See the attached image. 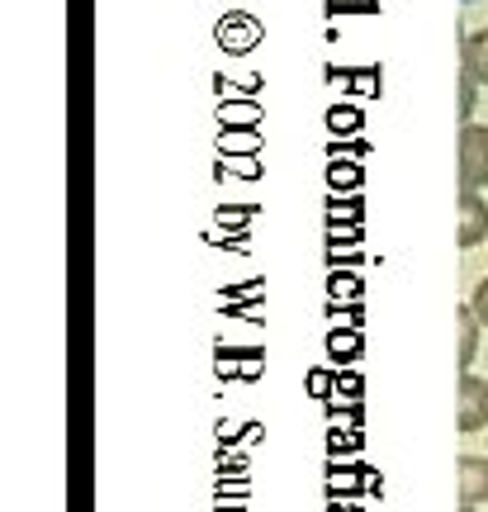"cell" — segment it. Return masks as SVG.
<instances>
[{
    "instance_id": "cell-1",
    "label": "cell",
    "mask_w": 488,
    "mask_h": 512,
    "mask_svg": "<svg viewBox=\"0 0 488 512\" xmlns=\"http://www.w3.org/2000/svg\"><path fill=\"white\" fill-rule=\"evenodd\" d=\"M488 185V124L460 128V190Z\"/></svg>"
},
{
    "instance_id": "cell-2",
    "label": "cell",
    "mask_w": 488,
    "mask_h": 512,
    "mask_svg": "<svg viewBox=\"0 0 488 512\" xmlns=\"http://www.w3.org/2000/svg\"><path fill=\"white\" fill-rule=\"evenodd\" d=\"M488 427V380L460 375V432H484Z\"/></svg>"
},
{
    "instance_id": "cell-3",
    "label": "cell",
    "mask_w": 488,
    "mask_h": 512,
    "mask_svg": "<svg viewBox=\"0 0 488 512\" xmlns=\"http://www.w3.org/2000/svg\"><path fill=\"white\" fill-rule=\"evenodd\" d=\"M488 242V200L479 190H460V247L470 252Z\"/></svg>"
},
{
    "instance_id": "cell-4",
    "label": "cell",
    "mask_w": 488,
    "mask_h": 512,
    "mask_svg": "<svg viewBox=\"0 0 488 512\" xmlns=\"http://www.w3.org/2000/svg\"><path fill=\"white\" fill-rule=\"evenodd\" d=\"M455 484H460V503H488V456H460L455 460Z\"/></svg>"
},
{
    "instance_id": "cell-5",
    "label": "cell",
    "mask_w": 488,
    "mask_h": 512,
    "mask_svg": "<svg viewBox=\"0 0 488 512\" xmlns=\"http://www.w3.org/2000/svg\"><path fill=\"white\" fill-rule=\"evenodd\" d=\"M455 328H460V375H470V366H474V356H479V313L470 309V304H460L455 309Z\"/></svg>"
},
{
    "instance_id": "cell-6",
    "label": "cell",
    "mask_w": 488,
    "mask_h": 512,
    "mask_svg": "<svg viewBox=\"0 0 488 512\" xmlns=\"http://www.w3.org/2000/svg\"><path fill=\"white\" fill-rule=\"evenodd\" d=\"M460 72L474 76L479 86H488V29L465 38V48H460Z\"/></svg>"
},
{
    "instance_id": "cell-7",
    "label": "cell",
    "mask_w": 488,
    "mask_h": 512,
    "mask_svg": "<svg viewBox=\"0 0 488 512\" xmlns=\"http://www.w3.org/2000/svg\"><path fill=\"white\" fill-rule=\"evenodd\" d=\"M474 86H479V81L460 72V119H465V124H470V110H474Z\"/></svg>"
},
{
    "instance_id": "cell-8",
    "label": "cell",
    "mask_w": 488,
    "mask_h": 512,
    "mask_svg": "<svg viewBox=\"0 0 488 512\" xmlns=\"http://www.w3.org/2000/svg\"><path fill=\"white\" fill-rule=\"evenodd\" d=\"M470 309L479 313V323H484V328H488V280H479V290L470 294Z\"/></svg>"
},
{
    "instance_id": "cell-9",
    "label": "cell",
    "mask_w": 488,
    "mask_h": 512,
    "mask_svg": "<svg viewBox=\"0 0 488 512\" xmlns=\"http://www.w3.org/2000/svg\"><path fill=\"white\" fill-rule=\"evenodd\" d=\"M460 512H479V508H474V503H460Z\"/></svg>"
}]
</instances>
